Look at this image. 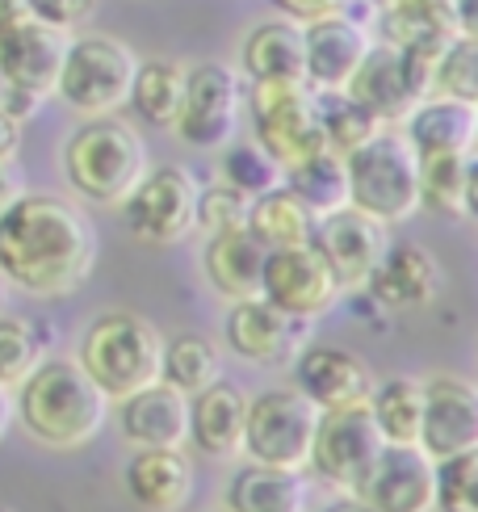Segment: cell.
I'll return each mask as SVG.
<instances>
[{
    "mask_svg": "<svg viewBox=\"0 0 478 512\" xmlns=\"http://www.w3.org/2000/svg\"><path fill=\"white\" fill-rule=\"evenodd\" d=\"M319 408L298 387H277L248 399L244 416V450L252 462L281 466V471H302L311 458Z\"/></svg>",
    "mask_w": 478,
    "mask_h": 512,
    "instance_id": "cell-9",
    "label": "cell"
},
{
    "mask_svg": "<svg viewBox=\"0 0 478 512\" xmlns=\"http://www.w3.org/2000/svg\"><path fill=\"white\" fill-rule=\"evenodd\" d=\"M239 110H244V76L223 59H206L185 68V93L172 131L198 152H214L235 139Z\"/></svg>",
    "mask_w": 478,
    "mask_h": 512,
    "instance_id": "cell-10",
    "label": "cell"
},
{
    "mask_svg": "<svg viewBox=\"0 0 478 512\" xmlns=\"http://www.w3.org/2000/svg\"><path fill=\"white\" fill-rule=\"evenodd\" d=\"M97 236L84 210L55 194H17L0 210V277L9 286L63 298L89 282Z\"/></svg>",
    "mask_w": 478,
    "mask_h": 512,
    "instance_id": "cell-1",
    "label": "cell"
},
{
    "mask_svg": "<svg viewBox=\"0 0 478 512\" xmlns=\"http://www.w3.org/2000/svg\"><path fill=\"white\" fill-rule=\"evenodd\" d=\"M369 42L374 38L349 9L302 21V80L311 89H344Z\"/></svg>",
    "mask_w": 478,
    "mask_h": 512,
    "instance_id": "cell-18",
    "label": "cell"
},
{
    "mask_svg": "<svg viewBox=\"0 0 478 512\" xmlns=\"http://www.w3.org/2000/svg\"><path fill=\"white\" fill-rule=\"evenodd\" d=\"M432 93L478 101V38L458 34L445 42V51L432 59Z\"/></svg>",
    "mask_w": 478,
    "mask_h": 512,
    "instance_id": "cell-36",
    "label": "cell"
},
{
    "mask_svg": "<svg viewBox=\"0 0 478 512\" xmlns=\"http://www.w3.org/2000/svg\"><path fill=\"white\" fill-rule=\"evenodd\" d=\"M147 173V147L130 122L114 114L84 118L63 143V177L84 202L122 206Z\"/></svg>",
    "mask_w": 478,
    "mask_h": 512,
    "instance_id": "cell-3",
    "label": "cell"
},
{
    "mask_svg": "<svg viewBox=\"0 0 478 512\" xmlns=\"http://www.w3.org/2000/svg\"><path fill=\"white\" fill-rule=\"evenodd\" d=\"M294 387L307 395L319 412H328V408H349V403H369L374 374H369V366L349 349L315 345L294 357Z\"/></svg>",
    "mask_w": 478,
    "mask_h": 512,
    "instance_id": "cell-20",
    "label": "cell"
},
{
    "mask_svg": "<svg viewBox=\"0 0 478 512\" xmlns=\"http://www.w3.org/2000/svg\"><path fill=\"white\" fill-rule=\"evenodd\" d=\"M281 17H294V21H311V17H323V13H340L349 9L353 0H273Z\"/></svg>",
    "mask_w": 478,
    "mask_h": 512,
    "instance_id": "cell-42",
    "label": "cell"
},
{
    "mask_svg": "<svg viewBox=\"0 0 478 512\" xmlns=\"http://www.w3.org/2000/svg\"><path fill=\"white\" fill-rule=\"evenodd\" d=\"M193 206H198V181H193V173L181 164H164V168L143 173L118 210L135 240L181 244L193 231Z\"/></svg>",
    "mask_w": 478,
    "mask_h": 512,
    "instance_id": "cell-12",
    "label": "cell"
},
{
    "mask_svg": "<svg viewBox=\"0 0 478 512\" xmlns=\"http://www.w3.org/2000/svg\"><path fill=\"white\" fill-rule=\"evenodd\" d=\"M478 450H462L432 462V508L441 512H478Z\"/></svg>",
    "mask_w": 478,
    "mask_h": 512,
    "instance_id": "cell-37",
    "label": "cell"
},
{
    "mask_svg": "<svg viewBox=\"0 0 478 512\" xmlns=\"http://www.w3.org/2000/svg\"><path fill=\"white\" fill-rule=\"evenodd\" d=\"M248 114L256 147L265 152L277 168H290L323 152V131L315 114V89L307 80H269V84H248Z\"/></svg>",
    "mask_w": 478,
    "mask_h": 512,
    "instance_id": "cell-7",
    "label": "cell"
},
{
    "mask_svg": "<svg viewBox=\"0 0 478 512\" xmlns=\"http://www.w3.org/2000/svg\"><path fill=\"white\" fill-rule=\"evenodd\" d=\"M42 101H47V97H38V93H30V89H17V84H9L5 97H0V110H5L9 118H17V122H26V118L38 114Z\"/></svg>",
    "mask_w": 478,
    "mask_h": 512,
    "instance_id": "cell-43",
    "label": "cell"
},
{
    "mask_svg": "<svg viewBox=\"0 0 478 512\" xmlns=\"http://www.w3.org/2000/svg\"><path fill=\"white\" fill-rule=\"evenodd\" d=\"M214 378H219V349H214L206 336H177L164 345L160 382H168L172 391L193 395V391L210 387Z\"/></svg>",
    "mask_w": 478,
    "mask_h": 512,
    "instance_id": "cell-35",
    "label": "cell"
},
{
    "mask_svg": "<svg viewBox=\"0 0 478 512\" xmlns=\"http://www.w3.org/2000/svg\"><path fill=\"white\" fill-rule=\"evenodd\" d=\"M9 420H13V399H9V387H0V437L9 433Z\"/></svg>",
    "mask_w": 478,
    "mask_h": 512,
    "instance_id": "cell-47",
    "label": "cell"
},
{
    "mask_svg": "<svg viewBox=\"0 0 478 512\" xmlns=\"http://www.w3.org/2000/svg\"><path fill=\"white\" fill-rule=\"evenodd\" d=\"M357 500L378 512H432V458L420 445L386 441L374 471L357 487Z\"/></svg>",
    "mask_w": 478,
    "mask_h": 512,
    "instance_id": "cell-19",
    "label": "cell"
},
{
    "mask_svg": "<svg viewBox=\"0 0 478 512\" xmlns=\"http://www.w3.org/2000/svg\"><path fill=\"white\" fill-rule=\"evenodd\" d=\"M110 399L97 391V382L80 370L72 357H47L21 378L13 412L26 424V433L51 450H80L89 445L101 424Z\"/></svg>",
    "mask_w": 478,
    "mask_h": 512,
    "instance_id": "cell-2",
    "label": "cell"
},
{
    "mask_svg": "<svg viewBox=\"0 0 478 512\" xmlns=\"http://www.w3.org/2000/svg\"><path fill=\"white\" fill-rule=\"evenodd\" d=\"M181 93H185V63L156 55V59L135 63L126 105H135L143 122L160 126V131H172L177 110H181Z\"/></svg>",
    "mask_w": 478,
    "mask_h": 512,
    "instance_id": "cell-31",
    "label": "cell"
},
{
    "mask_svg": "<svg viewBox=\"0 0 478 512\" xmlns=\"http://www.w3.org/2000/svg\"><path fill=\"white\" fill-rule=\"evenodd\" d=\"M248 194H239L235 185L219 181V185H198V206H193V227H202L206 236H219V231H235L248 219Z\"/></svg>",
    "mask_w": 478,
    "mask_h": 512,
    "instance_id": "cell-40",
    "label": "cell"
},
{
    "mask_svg": "<svg viewBox=\"0 0 478 512\" xmlns=\"http://www.w3.org/2000/svg\"><path fill=\"white\" fill-rule=\"evenodd\" d=\"M315 223H319L315 210H311L307 202H302V198L294 194V189L281 185V181L248 202V219H244V227H248L252 236H256L260 244H265L269 252H273V248L311 244Z\"/></svg>",
    "mask_w": 478,
    "mask_h": 512,
    "instance_id": "cell-29",
    "label": "cell"
},
{
    "mask_svg": "<svg viewBox=\"0 0 478 512\" xmlns=\"http://www.w3.org/2000/svg\"><path fill=\"white\" fill-rule=\"evenodd\" d=\"M265 244H260L248 227L235 231H219V236L206 240L202 252V269L206 282L219 290L223 298H256L260 294V273H265Z\"/></svg>",
    "mask_w": 478,
    "mask_h": 512,
    "instance_id": "cell-26",
    "label": "cell"
},
{
    "mask_svg": "<svg viewBox=\"0 0 478 512\" xmlns=\"http://www.w3.org/2000/svg\"><path fill=\"white\" fill-rule=\"evenodd\" d=\"M38 361H42V340L30 319L0 315V387L17 391L21 378H26Z\"/></svg>",
    "mask_w": 478,
    "mask_h": 512,
    "instance_id": "cell-38",
    "label": "cell"
},
{
    "mask_svg": "<svg viewBox=\"0 0 478 512\" xmlns=\"http://www.w3.org/2000/svg\"><path fill=\"white\" fill-rule=\"evenodd\" d=\"M369 412H374L378 429L395 445H416L420 416H424V382L416 378H390L382 387L369 391Z\"/></svg>",
    "mask_w": 478,
    "mask_h": 512,
    "instance_id": "cell-33",
    "label": "cell"
},
{
    "mask_svg": "<svg viewBox=\"0 0 478 512\" xmlns=\"http://www.w3.org/2000/svg\"><path fill=\"white\" fill-rule=\"evenodd\" d=\"M0 512H5V508H0Z\"/></svg>",
    "mask_w": 478,
    "mask_h": 512,
    "instance_id": "cell-51",
    "label": "cell"
},
{
    "mask_svg": "<svg viewBox=\"0 0 478 512\" xmlns=\"http://www.w3.org/2000/svg\"><path fill=\"white\" fill-rule=\"evenodd\" d=\"M374 303L386 311H420L441 294V269L420 244L386 248L378 269L365 277Z\"/></svg>",
    "mask_w": 478,
    "mask_h": 512,
    "instance_id": "cell-23",
    "label": "cell"
},
{
    "mask_svg": "<svg viewBox=\"0 0 478 512\" xmlns=\"http://www.w3.org/2000/svg\"><path fill=\"white\" fill-rule=\"evenodd\" d=\"M21 147V122L0 110V160H13Z\"/></svg>",
    "mask_w": 478,
    "mask_h": 512,
    "instance_id": "cell-44",
    "label": "cell"
},
{
    "mask_svg": "<svg viewBox=\"0 0 478 512\" xmlns=\"http://www.w3.org/2000/svg\"><path fill=\"white\" fill-rule=\"evenodd\" d=\"M344 181H349V206L386 227L420 210V160L399 126H378L365 143H357L344 156Z\"/></svg>",
    "mask_w": 478,
    "mask_h": 512,
    "instance_id": "cell-4",
    "label": "cell"
},
{
    "mask_svg": "<svg viewBox=\"0 0 478 512\" xmlns=\"http://www.w3.org/2000/svg\"><path fill=\"white\" fill-rule=\"evenodd\" d=\"M302 508H307L302 471H281V466H265V462L239 466L223 496V512H302Z\"/></svg>",
    "mask_w": 478,
    "mask_h": 512,
    "instance_id": "cell-28",
    "label": "cell"
},
{
    "mask_svg": "<svg viewBox=\"0 0 478 512\" xmlns=\"http://www.w3.org/2000/svg\"><path fill=\"white\" fill-rule=\"evenodd\" d=\"M374 9H395V5H403V0H369Z\"/></svg>",
    "mask_w": 478,
    "mask_h": 512,
    "instance_id": "cell-48",
    "label": "cell"
},
{
    "mask_svg": "<svg viewBox=\"0 0 478 512\" xmlns=\"http://www.w3.org/2000/svg\"><path fill=\"white\" fill-rule=\"evenodd\" d=\"M420 160V206L437 215L466 219L474 210V152L416 156Z\"/></svg>",
    "mask_w": 478,
    "mask_h": 512,
    "instance_id": "cell-30",
    "label": "cell"
},
{
    "mask_svg": "<svg viewBox=\"0 0 478 512\" xmlns=\"http://www.w3.org/2000/svg\"><path fill=\"white\" fill-rule=\"evenodd\" d=\"M17 194H26V185H21V173L13 168V160H0V210H5Z\"/></svg>",
    "mask_w": 478,
    "mask_h": 512,
    "instance_id": "cell-45",
    "label": "cell"
},
{
    "mask_svg": "<svg viewBox=\"0 0 478 512\" xmlns=\"http://www.w3.org/2000/svg\"><path fill=\"white\" fill-rule=\"evenodd\" d=\"M30 17H38L42 26H51L59 34H68L76 26H84L97 13V0H17Z\"/></svg>",
    "mask_w": 478,
    "mask_h": 512,
    "instance_id": "cell-41",
    "label": "cell"
},
{
    "mask_svg": "<svg viewBox=\"0 0 478 512\" xmlns=\"http://www.w3.org/2000/svg\"><path fill=\"white\" fill-rule=\"evenodd\" d=\"M126 496L143 512H181L193 496V462L185 458L181 445L164 450H135L126 462Z\"/></svg>",
    "mask_w": 478,
    "mask_h": 512,
    "instance_id": "cell-24",
    "label": "cell"
},
{
    "mask_svg": "<svg viewBox=\"0 0 478 512\" xmlns=\"http://www.w3.org/2000/svg\"><path fill=\"white\" fill-rule=\"evenodd\" d=\"M315 114H319L323 147L336 156H349L357 143H365L378 131V122L369 118L344 89H315Z\"/></svg>",
    "mask_w": 478,
    "mask_h": 512,
    "instance_id": "cell-34",
    "label": "cell"
},
{
    "mask_svg": "<svg viewBox=\"0 0 478 512\" xmlns=\"http://www.w3.org/2000/svg\"><path fill=\"white\" fill-rule=\"evenodd\" d=\"M382 445H386V437L378 429L374 412H369V403L328 408L315 420V441H311L307 466H315V475L336 483L344 496H357L365 475L374 471Z\"/></svg>",
    "mask_w": 478,
    "mask_h": 512,
    "instance_id": "cell-11",
    "label": "cell"
},
{
    "mask_svg": "<svg viewBox=\"0 0 478 512\" xmlns=\"http://www.w3.org/2000/svg\"><path fill=\"white\" fill-rule=\"evenodd\" d=\"M403 139L416 156H449V152H474L478 139V110L474 101L428 93L416 110L399 122Z\"/></svg>",
    "mask_w": 478,
    "mask_h": 512,
    "instance_id": "cell-22",
    "label": "cell"
},
{
    "mask_svg": "<svg viewBox=\"0 0 478 512\" xmlns=\"http://www.w3.org/2000/svg\"><path fill=\"white\" fill-rule=\"evenodd\" d=\"M63 47H68V38L51 26H42L26 9L0 17V76L17 84V89L51 97L59 63H63Z\"/></svg>",
    "mask_w": 478,
    "mask_h": 512,
    "instance_id": "cell-17",
    "label": "cell"
},
{
    "mask_svg": "<svg viewBox=\"0 0 478 512\" xmlns=\"http://www.w3.org/2000/svg\"><path fill=\"white\" fill-rule=\"evenodd\" d=\"M281 185L294 189V194L307 202L315 215H332V210L349 206V181H344V156L336 152H315L307 160H298L290 168H281Z\"/></svg>",
    "mask_w": 478,
    "mask_h": 512,
    "instance_id": "cell-32",
    "label": "cell"
},
{
    "mask_svg": "<svg viewBox=\"0 0 478 512\" xmlns=\"http://www.w3.org/2000/svg\"><path fill=\"white\" fill-rule=\"evenodd\" d=\"M223 181L235 185L239 194H265V189H273L281 181V168L260 152L256 143H227V152H223Z\"/></svg>",
    "mask_w": 478,
    "mask_h": 512,
    "instance_id": "cell-39",
    "label": "cell"
},
{
    "mask_svg": "<svg viewBox=\"0 0 478 512\" xmlns=\"http://www.w3.org/2000/svg\"><path fill=\"white\" fill-rule=\"evenodd\" d=\"M340 277L332 273L328 256L315 244H294V248H273L265 252V273H260V298H269L277 311L294 319H319L340 303Z\"/></svg>",
    "mask_w": 478,
    "mask_h": 512,
    "instance_id": "cell-13",
    "label": "cell"
},
{
    "mask_svg": "<svg viewBox=\"0 0 478 512\" xmlns=\"http://www.w3.org/2000/svg\"><path fill=\"white\" fill-rule=\"evenodd\" d=\"M139 55L122 38L110 34H84L63 47V63L55 76V97L72 105L76 114L97 118L114 114L130 97V76H135Z\"/></svg>",
    "mask_w": 478,
    "mask_h": 512,
    "instance_id": "cell-6",
    "label": "cell"
},
{
    "mask_svg": "<svg viewBox=\"0 0 478 512\" xmlns=\"http://www.w3.org/2000/svg\"><path fill=\"white\" fill-rule=\"evenodd\" d=\"M5 89H9V80H5V76H0V97H5Z\"/></svg>",
    "mask_w": 478,
    "mask_h": 512,
    "instance_id": "cell-50",
    "label": "cell"
},
{
    "mask_svg": "<svg viewBox=\"0 0 478 512\" xmlns=\"http://www.w3.org/2000/svg\"><path fill=\"white\" fill-rule=\"evenodd\" d=\"M344 93L378 126H399L432 93V59L416 51H399L390 42H369Z\"/></svg>",
    "mask_w": 478,
    "mask_h": 512,
    "instance_id": "cell-8",
    "label": "cell"
},
{
    "mask_svg": "<svg viewBox=\"0 0 478 512\" xmlns=\"http://www.w3.org/2000/svg\"><path fill=\"white\" fill-rule=\"evenodd\" d=\"M244 416H248L244 391L214 378L210 387L189 395V437L185 441H193L210 458H231L244 450Z\"/></svg>",
    "mask_w": 478,
    "mask_h": 512,
    "instance_id": "cell-25",
    "label": "cell"
},
{
    "mask_svg": "<svg viewBox=\"0 0 478 512\" xmlns=\"http://www.w3.org/2000/svg\"><path fill=\"white\" fill-rule=\"evenodd\" d=\"M248 84L269 80H302V21L294 17H269L248 30L244 47H239Z\"/></svg>",
    "mask_w": 478,
    "mask_h": 512,
    "instance_id": "cell-27",
    "label": "cell"
},
{
    "mask_svg": "<svg viewBox=\"0 0 478 512\" xmlns=\"http://www.w3.org/2000/svg\"><path fill=\"white\" fill-rule=\"evenodd\" d=\"M323 512H378V508H369L365 500H357V496H344V500H332Z\"/></svg>",
    "mask_w": 478,
    "mask_h": 512,
    "instance_id": "cell-46",
    "label": "cell"
},
{
    "mask_svg": "<svg viewBox=\"0 0 478 512\" xmlns=\"http://www.w3.org/2000/svg\"><path fill=\"white\" fill-rule=\"evenodd\" d=\"M0 307H5V277H0Z\"/></svg>",
    "mask_w": 478,
    "mask_h": 512,
    "instance_id": "cell-49",
    "label": "cell"
},
{
    "mask_svg": "<svg viewBox=\"0 0 478 512\" xmlns=\"http://www.w3.org/2000/svg\"><path fill=\"white\" fill-rule=\"evenodd\" d=\"M416 445L432 462L478 450V391L470 378L437 374L424 382V416Z\"/></svg>",
    "mask_w": 478,
    "mask_h": 512,
    "instance_id": "cell-15",
    "label": "cell"
},
{
    "mask_svg": "<svg viewBox=\"0 0 478 512\" xmlns=\"http://www.w3.org/2000/svg\"><path fill=\"white\" fill-rule=\"evenodd\" d=\"M164 336L135 311H110L89 324L80 340V370L97 382L105 399H126L160 378Z\"/></svg>",
    "mask_w": 478,
    "mask_h": 512,
    "instance_id": "cell-5",
    "label": "cell"
},
{
    "mask_svg": "<svg viewBox=\"0 0 478 512\" xmlns=\"http://www.w3.org/2000/svg\"><path fill=\"white\" fill-rule=\"evenodd\" d=\"M122 437L135 450H164V445H185L189 437V395L172 391L168 382H147L135 395L118 399Z\"/></svg>",
    "mask_w": 478,
    "mask_h": 512,
    "instance_id": "cell-21",
    "label": "cell"
},
{
    "mask_svg": "<svg viewBox=\"0 0 478 512\" xmlns=\"http://www.w3.org/2000/svg\"><path fill=\"white\" fill-rule=\"evenodd\" d=\"M302 332H307V319H294L286 311H277L269 298H235L227 311L223 336L235 357L252 361V366H286L302 349Z\"/></svg>",
    "mask_w": 478,
    "mask_h": 512,
    "instance_id": "cell-14",
    "label": "cell"
},
{
    "mask_svg": "<svg viewBox=\"0 0 478 512\" xmlns=\"http://www.w3.org/2000/svg\"><path fill=\"white\" fill-rule=\"evenodd\" d=\"M311 244L328 256L332 273L340 277L344 290L365 286V277L378 269V261L390 248L386 223H378L374 215H365L357 206H340L332 215H319Z\"/></svg>",
    "mask_w": 478,
    "mask_h": 512,
    "instance_id": "cell-16",
    "label": "cell"
}]
</instances>
